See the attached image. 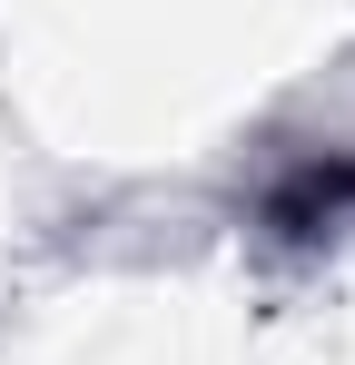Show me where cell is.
<instances>
[{"label": "cell", "instance_id": "6da1fadb", "mask_svg": "<svg viewBox=\"0 0 355 365\" xmlns=\"http://www.w3.org/2000/svg\"><path fill=\"white\" fill-rule=\"evenodd\" d=\"M346 207H355V158H306V168L277 187V207H267V217H277L287 237H316V227H336Z\"/></svg>", "mask_w": 355, "mask_h": 365}]
</instances>
